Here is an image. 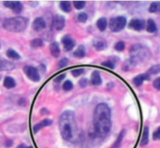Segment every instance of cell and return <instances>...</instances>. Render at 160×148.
Returning a JSON list of instances; mask_svg holds the SVG:
<instances>
[{
    "label": "cell",
    "mask_w": 160,
    "mask_h": 148,
    "mask_svg": "<svg viewBox=\"0 0 160 148\" xmlns=\"http://www.w3.org/2000/svg\"><path fill=\"white\" fill-rule=\"evenodd\" d=\"M47 24H46L45 21L42 17H37L32 22V28L34 31L38 32L43 30L46 27Z\"/></svg>",
    "instance_id": "cell-11"
},
{
    "label": "cell",
    "mask_w": 160,
    "mask_h": 148,
    "mask_svg": "<svg viewBox=\"0 0 160 148\" xmlns=\"http://www.w3.org/2000/svg\"><path fill=\"white\" fill-rule=\"evenodd\" d=\"M112 113L108 105L104 103L99 104L96 107L93 114V126L97 134L104 137L112 129Z\"/></svg>",
    "instance_id": "cell-1"
},
{
    "label": "cell",
    "mask_w": 160,
    "mask_h": 148,
    "mask_svg": "<svg viewBox=\"0 0 160 148\" xmlns=\"http://www.w3.org/2000/svg\"><path fill=\"white\" fill-rule=\"evenodd\" d=\"M157 27L155 24V21L152 19L148 20V24H147V31L149 33H154L156 32Z\"/></svg>",
    "instance_id": "cell-24"
},
{
    "label": "cell",
    "mask_w": 160,
    "mask_h": 148,
    "mask_svg": "<svg viewBox=\"0 0 160 148\" xmlns=\"http://www.w3.org/2000/svg\"><path fill=\"white\" fill-rule=\"evenodd\" d=\"M28 24V20L24 17H15L8 18L3 21L4 29L10 32L18 33L26 29Z\"/></svg>",
    "instance_id": "cell-4"
},
{
    "label": "cell",
    "mask_w": 160,
    "mask_h": 148,
    "mask_svg": "<svg viewBox=\"0 0 160 148\" xmlns=\"http://www.w3.org/2000/svg\"><path fill=\"white\" fill-rule=\"evenodd\" d=\"M7 56L8 57V58L12 60H20L21 59V56H20L19 53L17 51H15L14 49H9L7 51Z\"/></svg>",
    "instance_id": "cell-23"
},
{
    "label": "cell",
    "mask_w": 160,
    "mask_h": 148,
    "mask_svg": "<svg viewBox=\"0 0 160 148\" xmlns=\"http://www.w3.org/2000/svg\"><path fill=\"white\" fill-rule=\"evenodd\" d=\"M3 4L6 7L12 10L16 13H20L23 10L22 3L19 1H5Z\"/></svg>",
    "instance_id": "cell-7"
},
{
    "label": "cell",
    "mask_w": 160,
    "mask_h": 148,
    "mask_svg": "<svg viewBox=\"0 0 160 148\" xmlns=\"http://www.w3.org/2000/svg\"><path fill=\"white\" fill-rule=\"evenodd\" d=\"M93 46H94L95 49L98 51H101L106 49L107 47V42L105 40L101 39V38H98L93 41Z\"/></svg>",
    "instance_id": "cell-15"
},
{
    "label": "cell",
    "mask_w": 160,
    "mask_h": 148,
    "mask_svg": "<svg viewBox=\"0 0 160 148\" xmlns=\"http://www.w3.org/2000/svg\"><path fill=\"white\" fill-rule=\"evenodd\" d=\"M149 141V129L148 127H145L144 129V132H143L142 138H141V146H145L148 143Z\"/></svg>",
    "instance_id": "cell-21"
},
{
    "label": "cell",
    "mask_w": 160,
    "mask_h": 148,
    "mask_svg": "<svg viewBox=\"0 0 160 148\" xmlns=\"http://www.w3.org/2000/svg\"><path fill=\"white\" fill-rule=\"evenodd\" d=\"M127 18L123 16L111 18L109 22V28L113 32H118L122 31L127 25Z\"/></svg>",
    "instance_id": "cell-5"
},
{
    "label": "cell",
    "mask_w": 160,
    "mask_h": 148,
    "mask_svg": "<svg viewBox=\"0 0 160 148\" xmlns=\"http://www.w3.org/2000/svg\"><path fill=\"white\" fill-rule=\"evenodd\" d=\"M65 24V19L61 15H56L53 17V22H52V27L53 29L57 31H61L64 28Z\"/></svg>",
    "instance_id": "cell-8"
},
{
    "label": "cell",
    "mask_w": 160,
    "mask_h": 148,
    "mask_svg": "<svg viewBox=\"0 0 160 148\" xmlns=\"http://www.w3.org/2000/svg\"><path fill=\"white\" fill-rule=\"evenodd\" d=\"M62 87H63V89H64V90L70 91L73 89L74 86H73V83H72L70 80H67V81H65L64 82Z\"/></svg>",
    "instance_id": "cell-30"
},
{
    "label": "cell",
    "mask_w": 160,
    "mask_h": 148,
    "mask_svg": "<svg viewBox=\"0 0 160 148\" xmlns=\"http://www.w3.org/2000/svg\"><path fill=\"white\" fill-rule=\"evenodd\" d=\"M65 77H66L65 74H61V75H58V76H57L56 78H54V81L57 83H60L61 81H63V80L65 78Z\"/></svg>",
    "instance_id": "cell-37"
},
{
    "label": "cell",
    "mask_w": 160,
    "mask_h": 148,
    "mask_svg": "<svg viewBox=\"0 0 160 148\" xmlns=\"http://www.w3.org/2000/svg\"><path fill=\"white\" fill-rule=\"evenodd\" d=\"M43 46V41L40 38H34L31 41V46L33 49H38Z\"/></svg>",
    "instance_id": "cell-26"
},
{
    "label": "cell",
    "mask_w": 160,
    "mask_h": 148,
    "mask_svg": "<svg viewBox=\"0 0 160 148\" xmlns=\"http://www.w3.org/2000/svg\"><path fill=\"white\" fill-rule=\"evenodd\" d=\"M28 148H33L32 146H28Z\"/></svg>",
    "instance_id": "cell-42"
},
{
    "label": "cell",
    "mask_w": 160,
    "mask_h": 148,
    "mask_svg": "<svg viewBox=\"0 0 160 148\" xmlns=\"http://www.w3.org/2000/svg\"><path fill=\"white\" fill-rule=\"evenodd\" d=\"M125 134L126 130L123 129V130L121 131V132H120L119 135H118V138H117V140H115V142L114 143V144L112 145L111 148H119L120 146H121V143H122V140H123L124 136H125Z\"/></svg>",
    "instance_id": "cell-20"
},
{
    "label": "cell",
    "mask_w": 160,
    "mask_h": 148,
    "mask_svg": "<svg viewBox=\"0 0 160 148\" xmlns=\"http://www.w3.org/2000/svg\"><path fill=\"white\" fill-rule=\"evenodd\" d=\"M61 41H62L63 46H64V51L66 52L71 51L75 46V41L69 35H64Z\"/></svg>",
    "instance_id": "cell-9"
},
{
    "label": "cell",
    "mask_w": 160,
    "mask_h": 148,
    "mask_svg": "<svg viewBox=\"0 0 160 148\" xmlns=\"http://www.w3.org/2000/svg\"><path fill=\"white\" fill-rule=\"evenodd\" d=\"M86 54H87L86 48L82 45L78 46L73 53V56L76 58H82L86 56Z\"/></svg>",
    "instance_id": "cell-18"
},
{
    "label": "cell",
    "mask_w": 160,
    "mask_h": 148,
    "mask_svg": "<svg viewBox=\"0 0 160 148\" xmlns=\"http://www.w3.org/2000/svg\"><path fill=\"white\" fill-rule=\"evenodd\" d=\"M87 83H88V81H87V78H82L80 79V81H78V84H79V86L81 88H85L86 86H87Z\"/></svg>",
    "instance_id": "cell-39"
},
{
    "label": "cell",
    "mask_w": 160,
    "mask_h": 148,
    "mask_svg": "<svg viewBox=\"0 0 160 148\" xmlns=\"http://www.w3.org/2000/svg\"><path fill=\"white\" fill-rule=\"evenodd\" d=\"M60 7L61 10L65 13H70L72 11V7H71V3L68 1H61L60 2Z\"/></svg>",
    "instance_id": "cell-25"
},
{
    "label": "cell",
    "mask_w": 160,
    "mask_h": 148,
    "mask_svg": "<svg viewBox=\"0 0 160 148\" xmlns=\"http://www.w3.org/2000/svg\"><path fill=\"white\" fill-rule=\"evenodd\" d=\"M101 65L104 66V67H108V68H110V69L115 68V64H114V63L111 61H104V62H103L102 64H101Z\"/></svg>",
    "instance_id": "cell-34"
},
{
    "label": "cell",
    "mask_w": 160,
    "mask_h": 148,
    "mask_svg": "<svg viewBox=\"0 0 160 148\" xmlns=\"http://www.w3.org/2000/svg\"><path fill=\"white\" fill-rule=\"evenodd\" d=\"M0 48H1V43H0Z\"/></svg>",
    "instance_id": "cell-43"
},
{
    "label": "cell",
    "mask_w": 160,
    "mask_h": 148,
    "mask_svg": "<svg viewBox=\"0 0 160 148\" xmlns=\"http://www.w3.org/2000/svg\"><path fill=\"white\" fill-rule=\"evenodd\" d=\"M17 148H28V146L24 143H21V144H19L17 146Z\"/></svg>",
    "instance_id": "cell-41"
},
{
    "label": "cell",
    "mask_w": 160,
    "mask_h": 148,
    "mask_svg": "<svg viewBox=\"0 0 160 148\" xmlns=\"http://www.w3.org/2000/svg\"><path fill=\"white\" fill-rule=\"evenodd\" d=\"M160 11V2H152L149 7L150 13H157Z\"/></svg>",
    "instance_id": "cell-27"
},
{
    "label": "cell",
    "mask_w": 160,
    "mask_h": 148,
    "mask_svg": "<svg viewBox=\"0 0 160 148\" xmlns=\"http://www.w3.org/2000/svg\"><path fill=\"white\" fill-rule=\"evenodd\" d=\"M86 2L85 1H74V7L77 10H82L85 7Z\"/></svg>",
    "instance_id": "cell-31"
},
{
    "label": "cell",
    "mask_w": 160,
    "mask_h": 148,
    "mask_svg": "<svg viewBox=\"0 0 160 148\" xmlns=\"http://www.w3.org/2000/svg\"><path fill=\"white\" fill-rule=\"evenodd\" d=\"M146 23L144 20L133 19L129 23V27L134 31H141L145 27Z\"/></svg>",
    "instance_id": "cell-10"
},
{
    "label": "cell",
    "mask_w": 160,
    "mask_h": 148,
    "mask_svg": "<svg viewBox=\"0 0 160 148\" xmlns=\"http://www.w3.org/2000/svg\"><path fill=\"white\" fill-rule=\"evenodd\" d=\"M14 68V65L10 61L0 59V72L2 71H10Z\"/></svg>",
    "instance_id": "cell-16"
},
{
    "label": "cell",
    "mask_w": 160,
    "mask_h": 148,
    "mask_svg": "<svg viewBox=\"0 0 160 148\" xmlns=\"http://www.w3.org/2000/svg\"><path fill=\"white\" fill-rule=\"evenodd\" d=\"M68 60L67 59V58H63V59H61V61H59V67H61V68H62V67H66V66L68 65Z\"/></svg>",
    "instance_id": "cell-35"
},
{
    "label": "cell",
    "mask_w": 160,
    "mask_h": 148,
    "mask_svg": "<svg viewBox=\"0 0 160 148\" xmlns=\"http://www.w3.org/2000/svg\"><path fill=\"white\" fill-rule=\"evenodd\" d=\"M153 86L157 89V90H160V77L157 78L156 79L153 81Z\"/></svg>",
    "instance_id": "cell-38"
},
{
    "label": "cell",
    "mask_w": 160,
    "mask_h": 148,
    "mask_svg": "<svg viewBox=\"0 0 160 148\" xmlns=\"http://www.w3.org/2000/svg\"><path fill=\"white\" fill-rule=\"evenodd\" d=\"M88 19V16L86 13H80L78 15V21L81 23H85Z\"/></svg>",
    "instance_id": "cell-33"
},
{
    "label": "cell",
    "mask_w": 160,
    "mask_h": 148,
    "mask_svg": "<svg viewBox=\"0 0 160 148\" xmlns=\"http://www.w3.org/2000/svg\"><path fill=\"white\" fill-rule=\"evenodd\" d=\"M12 144H13V141H12V140H8V141H7V143H6V146H7V147L11 146Z\"/></svg>",
    "instance_id": "cell-40"
},
{
    "label": "cell",
    "mask_w": 160,
    "mask_h": 148,
    "mask_svg": "<svg viewBox=\"0 0 160 148\" xmlns=\"http://www.w3.org/2000/svg\"><path fill=\"white\" fill-rule=\"evenodd\" d=\"M108 25V22H107V19L105 17H101L100 18L99 20L97 22V27L99 29L101 32H104L105 31L106 27H107Z\"/></svg>",
    "instance_id": "cell-22"
},
{
    "label": "cell",
    "mask_w": 160,
    "mask_h": 148,
    "mask_svg": "<svg viewBox=\"0 0 160 148\" xmlns=\"http://www.w3.org/2000/svg\"><path fill=\"white\" fill-rule=\"evenodd\" d=\"M153 140H160V126L153 133Z\"/></svg>",
    "instance_id": "cell-36"
},
{
    "label": "cell",
    "mask_w": 160,
    "mask_h": 148,
    "mask_svg": "<svg viewBox=\"0 0 160 148\" xmlns=\"http://www.w3.org/2000/svg\"><path fill=\"white\" fill-rule=\"evenodd\" d=\"M125 47H126V45L123 41L118 42L115 43V49L118 52L123 51L124 49H125Z\"/></svg>",
    "instance_id": "cell-28"
},
{
    "label": "cell",
    "mask_w": 160,
    "mask_h": 148,
    "mask_svg": "<svg viewBox=\"0 0 160 148\" xmlns=\"http://www.w3.org/2000/svg\"><path fill=\"white\" fill-rule=\"evenodd\" d=\"M52 123H53V121H52L51 119H50V118H45V119H43L42 121H40L39 123H38V124L34 126L33 132L34 133H36V132H38L40 129H42V128L51 126Z\"/></svg>",
    "instance_id": "cell-12"
},
{
    "label": "cell",
    "mask_w": 160,
    "mask_h": 148,
    "mask_svg": "<svg viewBox=\"0 0 160 148\" xmlns=\"http://www.w3.org/2000/svg\"><path fill=\"white\" fill-rule=\"evenodd\" d=\"M50 51L52 56L55 58H58L61 53V49H60L59 44L56 42H53L50 46Z\"/></svg>",
    "instance_id": "cell-14"
},
{
    "label": "cell",
    "mask_w": 160,
    "mask_h": 148,
    "mask_svg": "<svg viewBox=\"0 0 160 148\" xmlns=\"http://www.w3.org/2000/svg\"><path fill=\"white\" fill-rule=\"evenodd\" d=\"M150 80V75L148 73L142 74L135 77L133 79V83L136 86H141L144 81Z\"/></svg>",
    "instance_id": "cell-13"
},
{
    "label": "cell",
    "mask_w": 160,
    "mask_h": 148,
    "mask_svg": "<svg viewBox=\"0 0 160 148\" xmlns=\"http://www.w3.org/2000/svg\"><path fill=\"white\" fill-rule=\"evenodd\" d=\"M130 63L134 66L148 59L151 53L147 47L141 44H136L130 49Z\"/></svg>",
    "instance_id": "cell-3"
},
{
    "label": "cell",
    "mask_w": 160,
    "mask_h": 148,
    "mask_svg": "<svg viewBox=\"0 0 160 148\" xmlns=\"http://www.w3.org/2000/svg\"><path fill=\"white\" fill-rule=\"evenodd\" d=\"M84 73V69L83 68H77L74 69L72 71V74L74 77H78L80 75H82Z\"/></svg>",
    "instance_id": "cell-32"
},
{
    "label": "cell",
    "mask_w": 160,
    "mask_h": 148,
    "mask_svg": "<svg viewBox=\"0 0 160 148\" xmlns=\"http://www.w3.org/2000/svg\"><path fill=\"white\" fill-rule=\"evenodd\" d=\"M160 72V64H156V65H154L151 67L148 70V73L149 75H156V74H158Z\"/></svg>",
    "instance_id": "cell-29"
},
{
    "label": "cell",
    "mask_w": 160,
    "mask_h": 148,
    "mask_svg": "<svg viewBox=\"0 0 160 148\" xmlns=\"http://www.w3.org/2000/svg\"><path fill=\"white\" fill-rule=\"evenodd\" d=\"M59 128L62 138L66 141H69L73 138V135L76 129L75 113L72 111H65L60 117Z\"/></svg>",
    "instance_id": "cell-2"
},
{
    "label": "cell",
    "mask_w": 160,
    "mask_h": 148,
    "mask_svg": "<svg viewBox=\"0 0 160 148\" xmlns=\"http://www.w3.org/2000/svg\"><path fill=\"white\" fill-rule=\"evenodd\" d=\"M91 83L93 86H100L102 84V79H101V75L98 72L95 71L91 75Z\"/></svg>",
    "instance_id": "cell-17"
},
{
    "label": "cell",
    "mask_w": 160,
    "mask_h": 148,
    "mask_svg": "<svg viewBox=\"0 0 160 148\" xmlns=\"http://www.w3.org/2000/svg\"><path fill=\"white\" fill-rule=\"evenodd\" d=\"M3 86L7 89H13V88L16 86V81H15V80L12 77L7 76L4 78Z\"/></svg>",
    "instance_id": "cell-19"
},
{
    "label": "cell",
    "mask_w": 160,
    "mask_h": 148,
    "mask_svg": "<svg viewBox=\"0 0 160 148\" xmlns=\"http://www.w3.org/2000/svg\"><path fill=\"white\" fill-rule=\"evenodd\" d=\"M24 72L26 76L34 82H38L40 81V75L38 70L32 66H25L24 67Z\"/></svg>",
    "instance_id": "cell-6"
}]
</instances>
